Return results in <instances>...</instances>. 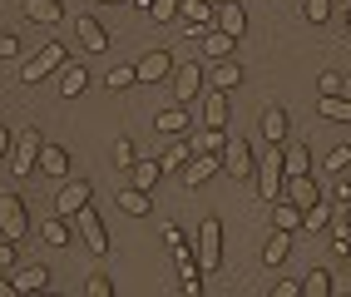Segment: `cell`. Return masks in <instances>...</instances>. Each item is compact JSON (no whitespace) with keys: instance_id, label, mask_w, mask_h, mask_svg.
<instances>
[{"instance_id":"681fc988","label":"cell","mask_w":351,"mask_h":297,"mask_svg":"<svg viewBox=\"0 0 351 297\" xmlns=\"http://www.w3.org/2000/svg\"><path fill=\"white\" fill-rule=\"evenodd\" d=\"M332 297H351V278H337L332 283Z\"/></svg>"},{"instance_id":"ac0fdd59","label":"cell","mask_w":351,"mask_h":297,"mask_svg":"<svg viewBox=\"0 0 351 297\" xmlns=\"http://www.w3.org/2000/svg\"><path fill=\"white\" fill-rule=\"evenodd\" d=\"M213 25H218V30H228V35H243V30H247V15H243L238 0H223V5L213 10Z\"/></svg>"},{"instance_id":"11a10c76","label":"cell","mask_w":351,"mask_h":297,"mask_svg":"<svg viewBox=\"0 0 351 297\" xmlns=\"http://www.w3.org/2000/svg\"><path fill=\"white\" fill-rule=\"evenodd\" d=\"M346 99H351V89H346Z\"/></svg>"},{"instance_id":"d4e9b609","label":"cell","mask_w":351,"mask_h":297,"mask_svg":"<svg viewBox=\"0 0 351 297\" xmlns=\"http://www.w3.org/2000/svg\"><path fill=\"white\" fill-rule=\"evenodd\" d=\"M272 228L297 233V228H302V209H297V203H287V198H277V203H272Z\"/></svg>"},{"instance_id":"ee69618b","label":"cell","mask_w":351,"mask_h":297,"mask_svg":"<svg viewBox=\"0 0 351 297\" xmlns=\"http://www.w3.org/2000/svg\"><path fill=\"white\" fill-rule=\"evenodd\" d=\"M332 203H337V209H351V184H346V178H337V189H332Z\"/></svg>"},{"instance_id":"60d3db41","label":"cell","mask_w":351,"mask_h":297,"mask_svg":"<svg viewBox=\"0 0 351 297\" xmlns=\"http://www.w3.org/2000/svg\"><path fill=\"white\" fill-rule=\"evenodd\" d=\"M346 164H351V149H346V144H337L332 154H326V169H332V174H341Z\"/></svg>"},{"instance_id":"e575fe53","label":"cell","mask_w":351,"mask_h":297,"mask_svg":"<svg viewBox=\"0 0 351 297\" xmlns=\"http://www.w3.org/2000/svg\"><path fill=\"white\" fill-rule=\"evenodd\" d=\"M302 297H332V272H307Z\"/></svg>"},{"instance_id":"7402d4cb","label":"cell","mask_w":351,"mask_h":297,"mask_svg":"<svg viewBox=\"0 0 351 297\" xmlns=\"http://www.w3.org/2000/svg\"><path fill=\"white\" fill-rule=\"evenodd\" d=\"M282 174H287V178H297V174H312V154H307V144H302V139L282 149Z\"/></svg>"},{"instance_id":"c3c4849f","label":"cell","mask_w":351,"mask_h":297,"mask_svg":"<svg viewBox=\"0 0 351 297\" xmlns=\"http://www.w3.org/2000/svg\"><path fill=\"white\" fill-rule=\"evenodd\" d=\"M10 144H15V134H10V129H0V158H10Z\"/></svg>"},{"instance_id":"74e56055","label":"cell","mask_w":351,"mask_h":297,"mask_svg":"<svg viewBox=\"0 0 351 297\" xmlns=\"http://www.w3.org/2000/svg\"><path fill=\"white\" fill-rule=\"evenodd\" d=\"M104 84H109V89H129V84H138V75H134V64H119V70L104 75Z\"/></svg>"},{"instance_id":"f6af8a7d","label":"cell","mask_w":351,"mask_h":297,"mask_svg":"<svg viewBox=\"0 0 351 297\" xmlns=\"http://www.w3.org/2000/svg\"><path fill=\"white\" fill-rule=\"evenodd\" d=\"M15 50H20V40H15V35H5V30H0V60H10Z\"/></svg>"},{"instance_id":"db71d44e","label":"cell","mask_w":351,"mask_h":297,"mask_svg":"<svg viewBox=\"0 0 351 297\" xmlns=\"http://www.w3.org/2000/svg\"><path fill=\"white\" fill-rule=\"evenodd\" d=\"M346 258H351V243H346Z\"/></svg>"},{"instance_id":"b9f144b4","label":"cell","mask_w":351,"mask_h":297,"mask_svg":"<svg viewBox=\"0 0 351 297\" xmlns=\"http://www.w3.org/2000/svg\"><path fill=\"white\" fill-rule=\"evenodd\" d=\"M84 292H89V297H109V292H114V283H109V278H99V272H95V278L84 283Z\"/></svg>"},{"instance_id":"4316f807","label":"cell","mask_w":351,"mask_h":297,"mask_svg":"<svg viewBox=\"0 0 351 297\" xmlns=\"http://www.w3.org/2000/svg\"><path fill=\"white\" fill-rule=\"evenodd\" d=\"M178 15L189 20V25H213V5H208V0H178Z\"/></svg>"},{"instance_id":"7dc6e473","label":"cell","mask_w":351,"mask_h":297,"mask_svg":"<svg viewBox=\"0 0 351 297\" xmlns=\"http://www.w3.org/2000/svg\"><path fill=\"white\" fill-rule=\"evenodd\" d=\"M317 84H322V95H341V75H322Z\"/></svg>"},{"instance_id":"9c48e42d","label":"cell","mask_w":351,"mask_h":297,"mask_svg":"<svg viewBox=\"0 0 351 297\" xmlns=\"http://www.w3.org/2000/svg\"><path fill=\"white\" fill-rule=\"evenodd\" d=\"M75 223H80V233H84V243L95 248V253H104V248H109V228L99 223V213L89 209V203H84V209L75 213Z\"/></svg>"},{"instance_id":"f546056e","label":"cell","mask_w":351,"mask_h":297,"mask_svg":"<svg viewBox=\"0 0 351 297\" xmlns=\"http://www.w3.org/2000/svg\"><path fill=\"white\" fill-rule=\"evenodd\" d=\"M129 174H134V189H154L163 169H158V158H134V169H129Z\"/></svg>"},{"instance_id":"f35d334b","label":"cell","mask_w":351,"mask_h":297,"mask_svg":"<svg viewBox=\"0 0 351 297\" xmlns=\"http://www.w3.org/2000/svg\"><path fill=\"white\" fill-rule=\"evenodd\" d=\"M114 169H134V139H114Z\"/></svg>"},{"instance_id":"5bb4252c","label":"cell","mask_w":351,"mask_h":297,"mask_svg":"<svg viewBox=\"0 0 351 297\" xmlns=\"http://www.w3.org/2000/svg\"><path fill=\"white\" fill-rule=\"evenodd\" d=\"M169 84H173V95L183 104V99H193L198 89H203V70H198V64H178V70L169 75Z\"/></svg>"},{"instance_id":"d6a6232c","label":"cell","mask_w":351,"mask_h":297,"mask_svg":"<svg viewBox=\"0 0 351 297\" xmlns=\"http://www.w3.org/2000/svg\"><path fill=\"white\" fill-rule=\"evenodd\" d=\"M326 223H332V209H326L322 198L312 203V209H302V228H307V233H322Z\"/></svg>"},{"instance_id":"277c9868","label":"cell","mask_w":351,"mask_h":297,"mask_svg":"<svg viewBox=\"0 0 351 297\" xmlns=\"http://www.w3.org/2000/svg\"><path fill=\"white\" fill-rule=\"evenodd\" d=\"M282 149H267L263 158H257V193H263L267 203H277L282 198Z\"/></svg>"},{"instance_id":"bcb514c9","label":"cell","mask_w":351,"mask_h":297,"mask_svg":"<svg viewBox=\"0 0 351 297\" xmlns=\"http://www.w3.org/2000/svg\"><path fill=\"white\" fill-rule=\"evenodd\" d=\"M10 263H15V243H10V238H0V272H5Z\"/></svg>"},{"instance_id":"ffe728a7","label":"cell","mask_w":351,"mask_h":297,"mask_svg":"<svg viewBox=\"0 0 351 297\" xmlns=\"http://www.w3.org/2000/svg\"><path fill=\"white\" fill-rule=\"evenodd\" d=\"M287 253H292V233L272 228V238L263 243V263H267V268H282V263H287Z\"/></svg>"},{"instance_id":"d590c367","label":"cell","mask_w":351,"mask_h":297,"mask_svg":"<svg viewBox=\"0 0 351 297\" xmlns=\"http://www.w3.org/2000/svg\"><path fill=\"white\" fill-rule=\"evenodd\" d=\"M40 233H45V243H50V248H64V243H69V223H64V218L55 213L50 223H45V228H40Z\"/></svg>"},{"instance_id":"2e32d148","label":"cell","mask_w":351,"mask_h":297,"mask_svg":"<svg viewBox=\"0 0 351 297\" xmlns=\"http://www.w3.org/2000/svg\"><path fill=\"white\" fill-rule=\"evenodd\" d=\"M232 119L228 114V89H208V99H203V124L208 129H223Z\"/></svg>"},{"instance_id":"9a60e30c","label":"cell","mask_w":351,"mask_h":297,"mask_svg":"<svg viewBox=\"0 0 351 297\" xmlns=\"http://www.w3.org/2000/svg\"><path fill=\"white\" fill-rule=\"evenodd\" d=\"M75 35H80L84 50H109V30L99 25L95 15H80V20H75Z\"/></svg>"},{"instance_id":"ab89813d","label":"cell","mask_w":351,"mask_h":297,"mask_svg":"<svg viewBox=\"0 0 351 297\" xmlns=\"http://www.w3.org/2000/svg\"><path fill=\"white\" fill-rule=\"evenodd\" d=\"M223 149H228V134L223 129H208V139L198 144V154H223Z\"/></svg>"},{"instance_id":"8fae6325","label":"cell","mask_w":351,"mask_h":297,"mask_svg":"<svg viewBox=\"0 0 351 297\" xmlns=\"http://www.w3.org/2000/svg\"><path fill=\"white\" fill-rule=\"evenodd\" d=\"M84 203H89V184H84V178H75V184H64V189H60L55 213H60V218H75V213L84 209Z\"/></svg>"},{"instance_id":"7a4b0ae2","label":"cell","mask_w":351,"mask_h":297,"mask_svg":"<svg viewBox=\"0 0 351 297\" xmlns=\"http://www.w3.org/2000/svg\"><path fill=\"white\" fill-rule=\"evenodd\" d=\"M40 144H45V139H40L35 129H20V134H15V144H10V158H5V164H10L20 178L35 174V169H40Z\"/></svg>"},{"instance_id":"f5cc1de1","label":"cell","mask_w":351,"mask_h":297,"mask_svg":"<svg viewBox=\"0 0 351 297\" xmlns=\"http://www.w3.org/2000/svg\"><path fill=\"white\" fill-rule=\"evenodd\" d=\"M208 5H213V10H218V5H223V0H208Z\"/></svg>"},{"instance_id":"816d5d0a","label":"cell","mask_w":351,"mask_h":297,"mask_svg":"<svg viewBox=\"0 0 351 297\" xmlns=\"http://www.w3.org/2000/svg\"><path fill=\"white\" fill-rule=\"evenodd\" d=\"M99 5H129V0H99ZM138 5H149V0H138Z\"/></svg>"},{"instance_id":"30bf717a","label":"cell","mask_w":351,"mask_h":297,"mask_svg":"<svg viewBox=\"0 0 351 297\" xmlns=\"http://www.w3.org/2000/svg\"><path fill=\"white\" fill-rule=\"evenodd\" d=\"M282 198L297 203V209H312L322 193H317V184H312V174H297V178H282Z\"/></svg>"},{"instance_id":"83f0119b","label":"cell","mask_w":351,"mask_h":297,"mask_svg":"<svg viewBox=\"0 0 351 297\" xmlns=\"http://www.w3.org/2000/svg\"><path fill=\"white\" fill-rule=\"evenodd\" d=\"M238 84H243V64H238V60H218L213 89H238Z\"/></svg>"},{"instance_id":"cb8c5ba5","label":"cell","mask_w":351,"mask_h":297,"mask_svg":"<svg viewBox=\"0 0 351 297\" xmlns=\"http://www.w3.org/2000/svg\"><path fill=\"white\" fill-rule=\"evenodd\" d=\"M10 283H15V292H45L50 287V272H45L40 263H30V268H20Z\"/></svg>"},{"instance_id":"e0dca14e","label":"cell","mask_w":351,"mask_h":297,"mask_svg":"<svg viewBox=\"0 0 351 297\" xmlns=\"http://www.w3.org/2000/svg\"><path fill=\"white\" fill-rule=\"evenodd\" d=\"M263 139L267 144H287V109L282 104H267L263 109Z\"/></svg>"},{"instance_id":"f907efd6","label":"cell","mask_w":351,"mask_h":297,"mask_svg":"<svg viewBox=\"0 0 351 297\" xmlns=\"http://www.w3.org/2000/svg\"><path fill=\"white\" fill-rule=\"evenodd\" d=\"M0 297H15V283L5 278V272H0Z\"/></svg>"},{"instance_id":"836d02e7","label":"cell","mask_w":351,"mask_h":297,"mask_svg":"<svg viewBox=\"0 0 351 297\" xmlns=\"http://www.w3.org/2000/svg\"><path fill=\"white\" fill-rule=\"evenodd\" d=\"M149 20L154 25H173L178 20V0H149Z\"/></svg>"},{"instance_id":"7bdbcfd3","label":"cell","mask_w":351,"mask_h":297,"mask_svg":"<svg viewBox=\"0 0 351 297\" xmlns=\"http://www.w3.org/2000/svg\"><path fill=\"white\" fill-rule=\"evenodd\" d=\"M163 243H169V248H183V243H189V238H183V228L178 223H163V233H158Z\"/></svg>"},{"instance_id":"44dd1931","label":"cell","mask_w":351,"mask_h":297,"mask_svg":"<svg viewBox=\"0 0 351 297\" xmlns=\"http://www.w3.org/2000/svg\"><path fill=\"white\" fill-rule=\"evenodd\" d=\"M119 209H124L129 218H149V213H154V198H149V189H134V184H129V189L119 193Z\"/></svg>"},{"instance_id":"d6986e66","label":"cell","mask_w":351,"mask_h":297,"mask_svg":"<svg viewBox=\"0 0 351 297\" xmlns=\"http://www.w3.org/2000/svg\"><path fill=\"white\" fill-rule=\"evenodd\" d=\"M84 89H89V70H84V64H60V95L75 99V95H84Z\"/></svg>"},{"instance_id":"6da1fadb","label":"cell","mask_w":351,"mask_h":297,"mask_svg":"<svg viewBox=\"0 0 351 297\" xmlns=\"http://www.w3.org/2000/svg\"><path fill=\"white\" fill-rule=\"evenodd\" d=\"M60 64H69V55H64V45H60V40H50L45 50H35V55L25 60L20 80H25V84H35V80H50V75H60Z\"/></svg>"},{"instance_id":"3957f363","label":"cell","mask_w":351,"mask_h":297,"mask_svg":"<svg viewBox=\"0 0 351 297\" xmlns=\"http://www.w3.org/2000/svg\"><path fill=\"white\" fill-rule=\"evenodd\" d=\"M218 263H223V223L203 218V228H198V272H218Z\"/></svg>"},{"instance_id":"1f68e13d","label":"cell","mask_w":351,"mask_h":297,"mask_svg":"<svg viewBox=\"0 0 351 297\" xmlns=\"http://www.w3.org/2000/svg\"><path fill=\"white\" fill-rule=\"evenodd\" d=\"M154 124H158V134H183L189 129V114H183V104H173V109H163Z\"/></svg>"},{"instance_id":"8992f818","label":"cell","mask_w":351,"mask_h":297,"mask_svg":"<svg viewBox=\"0 0 351 297\" xmlns=\"http://www.w3.org/2000/svg\"><path fill=\"white\" fill-rule=\"evenodd\" d=\"M223 169H228L232 178H252V174H257V164H252V139H228Z\"/></svg>"},{"instance_id":"603a6c76","label":"cell","mask_w":351,"mask_h":297,"mask_svg":"<svg viewBox=\"0 0 351 297\" xmlns=\"http://www.w3.org/2000/svg\"><path fill=\"white\" fill-rule=\"evenodd\" d=\"M193 154H198L193 144H183V139H173L169 149H163V154H158V169H163V174H178V169H183V164H189V158H193Z\"/></svg>"},{"instance_id":"52a82bcc","label":"cell","mask_w":351,"mask_h":297,"mask_svg":"<svg viewBox=\"0 0 351 297\" xmlns=\"http://www.w3.org/2000/svg\"><path fill=\"white\" fill-rule=\"evenodd\" d=\"M218 169H223V154H193L189 164H183V184L198 189V184H208V178H213Z\"/></svg>"},{"instance_id":"5b68a950","label":"cell","mask_w":351,"mask_h":297,"mask_svg":"<svg viewBox=\"0 0 351 297\" xmlns=\"http://www.w3.org/2000/svg\"><path fill=\"white\" fill-rule=\"evenodd\" d=\"M25 228H30L25 203H20V198H0V238L20 243V238H25Z\"/></svg>"},{"instance_id":"4fadbf2b","label":"cell","mask_w":351,"mask_h":297,"mask_svg":"<svg viewBox=\"0 0 351 297\" xmlns=\"http://www.w3.org/2000/svg\"><path fill=\"white\" fill-rule=\"evenodd\" d=\"M198 45H203V55L218 64V60H232V45H238V35H228V30L213 25V30H203V35H198Z\"/></svg>"},{"instance_id":"8d00e7d4","label":"cell","mask_w":351,"mask_h":297,"mask_svg":"<svg viewBox=\"0 0 351 297\" xmlns=\"http://www.w3.org/2000/svg\"><path fill=\"white\" fill-rule=\"evenodd\" d=\"M302 15H307L312 25H326V20H332V0H307V5H302Z\"/></svg>"},{"instance_id":"ba28073f","label":"cell","mask_w":351,"mask_h":297,"mask_svg":"<svg viewBox=\"0 0 351 297\" xmlns=\"http://www.w3.org/2000/svg\"><path fill=\"white\" fill-rule=\"evenodd\" d=\"M134 75H138V84L169 80V75H173V55H169V50H154V55H144V60L134 64Z\"/></svg>"},{"instance_id":"f1b7e54d","label":"cell","mask_w":351,"mask_h":297,"mask_svg":"<svg viewBox=\"0 0 351 297\" xmlns=\"http://www.w3.org/2000/svg\"><path fill=\"white\" fill-rule=\"evenodd\" d=\"M322 119L351 124V99H346V95H322Z\"/></svg>"},{"instance_id":"7c38bea8","label":"cell","mask_w":351,"mask_h":297,"mask_svg":"<svg viewBox=\"0 0 351 297\" xmlns=\"http://www.w3.org/2000/svg\"><path fill=\"white\" fill-rule=\"evenodd\" d=\"M20 10H25V20H35V25H60L64 0H20Z\"/></svg>"},{"instance_id":"484cf974","label":"cell","mask_w":351,"mask_h":297,"mask_svg":"<svg viewBox=\"0 0 351 297\" xmlns=\"http://www.w3.org/2000/svg\"><path fill=\"white\" fill-rule=\"evenodd\" d=\"M64 169H69V154L60 144H40V174H55L60 178Z\"/></svg>"},{"instance_id":"4dcf8cb0","label":"cell","mask_w":351,"mask_h":297,"mask_svg":"<svg viewBox=\"0 0 351 297\" xmlns=\"http://www.w3.org/2000/svg\"><path fill=\"white\" fill-rule=\"evenodd\" d=\"M326 233H332V248H337V253H346V243H351V218H346V209H337V218L326 223Z\"/></svg>"}]
</instances>
